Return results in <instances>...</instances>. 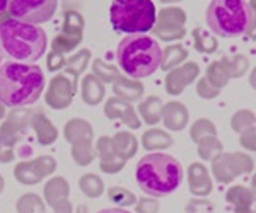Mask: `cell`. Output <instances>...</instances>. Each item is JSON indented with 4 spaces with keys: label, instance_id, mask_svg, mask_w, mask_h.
<instances>
[{
    "label": "cell",
    "instance_id": "19",
    "mask_svg": "<svg viewBox=\"0 0 256 213\" xmlns=\"http://www.w3.org/2000/svg\"><path fill=\"white\" fill-rule=\"evenodd\" d=\"M31 125H32V128H34V133H36V138H38L40 145L48 147L56 142V138H58V130L55 128V125H53L43 113L32 114Z\"/></svg>",
    "mask_w": 256,
    "mask_h": 213
},
{
    "label": "cell",
    "instance_id": "48",
    "mask_svg": "<svg viewBox=\"0 0 256 213\" xmlns=\"http://www.w3.org/2000/svg\"><path fill=\"white\" fill-rule=\"evenodd\" d=\"M9 10V0H0V17H6Z\"/></svg>",
    "mask_w": 256,
    "mask_h": 213
},
{
    "label": "cell",
    "instance_id": "33",
    "mask_svg": "<svg viewBox=\"0 0 256 213\" xmlns=\"http://www.w3.org/2000/svg\"><path fill=\"white\" fill-rule=\"evenodd\" d=\"M72 157L77 166H89L96 157V150L92 149V140L77 142L72 145Z\"/></svg>",
    "mask_w": 256,
    "mask_h": 213
},
{
    "label": "cell",
    "instance_id": "21",
    "mask_svg": "<svg viewBox=\"0 0 256 213\" xmlns=\"http://www.w3.org/2000/svg\"><path fill=\"white\" fill-rule=\"evenodd\" d=\"M82 101L89 106H96L104 99V84L98 79L94 73H89L82 79Z\"/></svg>",
    "mask_w": 256,
    "mask_h": 213
},
{
    "label": "cell",
    "instance_id": "58",
    "mask_svg": "<svg viewBox=\"0 0 256 213\" xmlns=\"http://www.w3.org/2000/svg\"><path fill=\"white\" fill-rule=\"evenodd\" d=\"M2 58L4 56H2V53H0V67H2Z\"/></svg>",
    "mask_w": 256,
    "mask_h": 213
},
{
    "label": "cell",
    "instance_id": "24",
    "mask_svg": "<svg viewBox=\"0 0 256 213\" xmlns=\"http://www.w3.org/2000/svg\"><path fill=\"white\" fill-rule=\"evenodd\" d=\"M32 114L34 113L30 111V109H22V108L12 109V111L9 113V116H7V120L4 121V125L0 126V128L9 130V132H12V133L20 135L24 130L28 128V126L31 125Z\"/></svg>",
    "mask_w": 256,
    "mask_h": 213
},
{
    "label": "cell",
    "instance_id": "9",
    "mask_svg": "<svg viewBox=\"0 0 256 213\" xmlns=\"http://www.w3.org/2000/svg\"><path fill=\"white\" fill-rule=\"evenodd\" d=\"M254 167L253 159L246 154H217L212 157V173L218 183L227 184L238 176L251 173Z\"/></svg>",
    "mask_w": 256,
    "mask_h": 213
},
{
    "label": "cell",
    "instance_id": "42",
    "mask_svg": "<svg viewBox=\"0 0 256 213\" xmlns=\"http://www.w3.org/2000/svg\"><path fill=\"white\" fill-rule=\"evenodd\" d=\"M196 92H198V96L204 97V99H214V97L218 96L220 89H217L216 85L210 84L207 77H202L196 84Z\"/></svg>",
    "mask_w": 256,
    "mask_h": 213
},
{
    "label": "cell",
    "instance_id": "54",
    "mask_svg": "<svg viewBox=\"0 0 256 213\" xmlns=\"http://www.w3.org/2000/svg\"><path fill=\"white\" fill-rule=\"evenodd\" d=\"M250 7L253 10V14H256V0H250Z\"/></svg>",
    "mask_w": 256,
    "mask_h": 213
},
{
    "label": "cell",
    "instance_id": "27",
    "mask_svg": "<svg viewBox=\"0 0 256 213\" xmlns=\"http://www.w3.org/2000/svg\"><path fill=\"white\" fill-rule=\"evenodd\" d=\"M162 101L158 96H148L146 101L138 104V113L144 118L147 125H158L160 121V113H162Z\"/></svg>",
    "mask_w": 256,
    "mask_h": 213
},
{
    "label": "cell",
    "instance_id": "36",
    "mask_svg": "<svg viewBox=\"0 0 256 213\" xmlns=\"http://www.w3.org/2000/svg\"><path fill=\"white\" fill-rule=\"evenodd\" d=\"M92 73L98 77L99 80L102 82V84H108V82H114L120 75H122V73L118 72L116 67L104 63V61H102L101 58L94 60V63H92Z\"/></svg>",
    "mask_w": 256,
    "mask_h": 213
},
{
    "label": "cell",
    "instance_id": "32",
    "mask_svg": "<svg viewBox=\"0 0 256 213\" xmlns=\"http://www.w3.org/2000/svg\"><path fill=\"white\" fill-rule=\"evenodd\" d=\"M79 188L88 198H99L104 193V183L96 174H84L79 179Z\"/></svg>",
    "mask_w": 256,
    "mask_h": 213
},
{
    "label": "cell",
    "instance_id": "46",
    "mask_svg": "<svg viewBox=\"0 0 256 213\" xmlns=\"http://www.w3.org/2000/svg\"><path fill=\"white\" fill-rule=\"evenodd\" d=\"M65 61L67 60L64 58V55H60V53H56V51H50L48 60H46V67L50 72H56L65 67Z\"/></svg>",
    "mask_w": 256,
    "mask_h": 213
},
{
    "label": "cell",
    "instance_id": "2",
    "mask_svg": "<svg viewBox=\"0 0 256 213\" xmlns=\"http://www.w3.org/2000/svg\"><path fill=\"white\" fill-rule=\"evenodd\" d=\"M46 34L40 26L7 17L0 24V53L14 63L32 65L46 50Z\"/></svg>",
    "mask_w": 256,
    "mask_h": 213
},
{
    "label": "cell",
    "instance_id": "39",
    "mask_svg": "<svg viewBox=\"0 0 256 213\" xmlns=\"http://www.w3.org/2000/svg\"><path fill=\"white\" fill-rule=\"evenodd\" d=\"M222 143L217 140L216 137H205L198 142V155L205 161H212V157H216L217 154H222Z\"/></svg>",
    "mask_w": 256,
    "mask_h": 213
},
{
    "label": "cell",
    "instance_id": "31",
    "mask_svg": "<svg viewBox=\"0 0 256 213\" xmlns=\"http://www.w3.org/2000/svg\"><path fill=\"white\" fill-rule=\"evenodd\" d=\"M220 65L229 79H239V77H242L246 73L248 67H250V61L242 55H234L232 58L230 56H224L220 60Z\"/></svg>",
    "mask_w": 256,
    "mask_h": 213
},
{
    "label": "cell",
    "instance_id": "23",
    "mask_svg": "<svg viewBox=\"0 0 256 213\" xmlns=\"http://www.w3.org/2000/svg\"><path fill=\"white\" fill-rule=\"evenodd\" d=\"M43 195H44L46 203L50 207H53V205H56L58 202H62V200L68 198V195H70L68 181L60 178V176H55V178H52L43 186Z\"/></svg>",
    "mask_w": 256,
    "mask_h": 213
},
{
    "label": "cell",
    "instance_id": "35",
    "mask_svg": "<svg viewBox=\"0 0 256 213\" xmlns=\"http://www.w3.org/2000/svg\"><path fill=\"white\" fill-rule=\"evenodd\" d=\"M18 213H44V202L36 193L22 195L16 203Z\"/></svg>",
    "mask_w": 256,
    "mask_h": 213
},
{
    "label": "cell",
    "instance_id": "51",
    "mask_svg": "<svg viewBox=\"0 0 256 213\" xmlns=\"http://www.w3.org/2000/svg\"><path fill=\"white\" fill-rule=\"evenodd\" d=\"M250 84H251V87L256 89V68H253V72H251V75H250Z\"/></svg>",
    "mask_w": 256,
    "mask_h": 213
},
{
    "label": "cell",
    "instance_id": "38",
    "mask_svg": "<svg viewBox=\"0 0 256 213\" xmlns=\"http://www.w3.org/2000/svg\"><path fill=\"white\" fill-rule=\"evenodd\" d=\"M108 198L110 202H113L118 207H132V205H137V196L132 191L125 190V188L120 186H111L108 190Z\"/></svg>",
    "mask_w": 256,
    "mask_h": 213
},
{
    "label": "cell",
    "instance_id": "26",
    "mask_svg": "<svg viewBox=\"0 0 256 213\" xmlns=\"http://www.w3.org/2000/svg\"><path fill=\"white\" fill-rule=\"evenodd\" d=\"M172 145V137L164 130L152 128L142 135V147L146 150H162Z\"/></svg>",
    "mask_w": 256,
    "mask_h": 213
},
{
    "label": "cell",
    "instance_id": "44",
    "mask_svg": "<svg viewBox=\"0 0 256 213\" xmlns=\"http://www.w3.org/2000/svg\"><path fill=\"white\" fill-rule=\"evenodd\" d=\"M159 202L150 198H140L137 202V213H158Z\"/></svg>",
    "mask_w": 256,
    "mask_h": 213
},
{
    "label": "cell",
    "instance_id": "40",
    "mask_svg": "<svg viewBox=\"0 0 256 213\" xmlns=\"http://www.w3.org/2000/svg\"><path fill=\"white\" fill-rule=\"evenodd\" d=\"M254 123H256L254 114L251 111H248V109H241V111H238L232 116V120H230V126H232L234 132L242 133V132H246V130L253 128Z\"/></svg>",
    "mask_w": 256,
    "mask_h": 213
},
{
    "label": "cell",
    "instance_id": "56",
    "mask_svg": "<svg viewBox=\"0 0 256 213\" xmlns=\"http://www.w3.org/2000/svg\"><path fill=\"white\" fill-rule=\"evenodd\" d=\"M251 186H253V190L256 191V174L253 176V179H251Z\"/></svg>",
    "mask_w": 256,
    "mask_h": 213
},
{
    "label": "cell",
    "instance_id": "20",
    "mask_svg": "<svg viewBox=\"0 0 256 213\" xmlns=\"http://www.w3.org/2000/svg\"><path fill=\"white\" fill-rule=\"evenodd\" d=\"M113 92L116 94V97H120V99L126 102H135L144 96V85L138 80L120 75L113 82Z\"/></svg>",
    "mask_w": 256,
    "mask_h": 213
},
{
    "label": "cell",
    "instance_id": "16",
    "mask_svg": "<svg viewBox=\"0 0 256 213\" xmlns=\"http://www.w3.org/2000/svg\"><path fill=\"white\" fill-rule=\"evenodd\" d=\"M227 203L234 207L236 213H256V191L244 186H232L226 193Z\"/></svg>",
    "mask_w": 256,
    "mask_h": 213
},
{
    "label": "cell",
    "instance_id": "22",
    "mask_svg": "<svg viewBox=\"0 0 256 213\" xmlns=\"http://www.w3.org/2000/svg\"><path fill=\"white\" fill-rule=\"evenodd\" d=\"M92 126L89 121L80 120V118H74L70 120L64 128V137L68 143H77L84 140H92Z\"/></svg>",
    "mask_w": 256,
    "mask_h": 213
},
{
    "label": "cell",
    "instance_id": "34",
    "mask_svg": "<svg viewBox=\"0 0 256 213\" xmlns=\"http://www.w3.org/2000/svg\"><path fill=\"white\" fill-rule=\"evenodd\" d=\"M193 44H195V50L200 53H214L218 46L216 36H212L202 27L193 29Z\"/></svg>",
    "mask_w": 256,
    "mask_h": 213
},
{
    "label": "cell",
    "instance_id": "3",
    "mask_svg": "<svg viewBox=\"0 0 256 213\" xmlns=\"http://www.w3.org/2000/svg\"><path fill=\"white\" fill-rule=\"evenodd\" d=\"M135 179L140 190L150 196H166L180 188L183 166L172 155L148 154L135 167Z\"/></svg>",
    "mask_w": 256,
    "mask_h": 213
},
{
    "label": "cell",
    "instance_id": "5",
    "mask_svg": "<svg viewBox=\"0 0 256 213\" xmlns=\"http://www.w3.org/2000/svg\"><path fill=\"white\" fill-rule=\"evenodd\" d=\"M207 24L222 38L248 34L253 24V10L246 0H212L207 9Z\"/></svg>",
    "mask_w": 256,
    "mask_h": 213
},
{
    "label": "cell",
    "instance_id": "53",
    "mask_svg": "<svg viewBox=\"0 0 256 213\" xmlns=\"http://www.w3.org/2000/svg\"><path fill=\"white\" fill-rule=\"evenodd\" d=\"M2 118H6V106L0 102V120H2Z\"/></svg>",
    "mask_w": 256,
    "mask_h": 213
},
{
    "label": "cell",
    "instance_id": "25",
    "mask_svg": "<svg viewBox=\"0 0 256 213\" xmlns=\"http://www.w3.org/2000/svg\"><path fill=\"white\" fill-rule=\"evenodd\" d=\"M111 140H113L114 150H116L120 157L125 159V161L132 159L135 154H137L138 142L130 132H118L113 138H111Z\"/></svg>",
    "mask_w": 256,
    "mask_h": 213
},
{
    "label": "cell",
    "instance_id": "13",
    "mask_svg": "<svg viewBox=\"0 0 256 213\" xmlns=\"http://www.w3.org/2000/svg\"><path fill=\"white\" fill-rule=\"evenodd\" d=\"M200 75V67L195 61H190L181 67H176L174 70H171L166 77V91L171 96H178L184 91L186 85L192 84L196 77Z\"/></svg>",
    "mask_w": 256,
    "mask_h": 213
},
{
    "label": "cell",
    "instance_id": "12",
    "mask_svg": "<svg viewBox=\"0 0 256 213\" xmlns=\"http://www.w3.org/2000/svg\"><path fill=\"white\" fill-rule=\"evenodd\" d=\"M77 91V85L70 77L58 73L50 80L48 91L44 94V102L53 109H65L72 104L74 94Z\"/></svg>",
    "mask_w": 256,
    "mask_h": 213
},
{
    "label": "cell",
    "instance_id": "7",
    "mask_svg": "<svg viewBox=\"0 0 256 213\" xmlns=\"http://www.w3.org/2000/svg\"><path fill=\"white\" fill-rule=\"evenodd\" d=\"M58 0H9V14L12 19L28 24H43L55 15Z\"/></svg>",
    "mask_w": 256,
    "mask_h": 213
},
{
    "label": "cell",
    "instance_id": "28",
    "mask_svg": "<svg viewBox=\"0 0 256 213\" xmlns=\"http://www.w3.org/2000/svg\"><path fill=\"white\" fill-rule=\"evenodd\" d=\"M188 58V50L181 44H171V46L164 48L162 51V61H160V68L164 72L174 70L180 63H183Z\"/></svg>",
    "mask_w": 256,
    "mask_h": 213
},
{
    "label": "cell",
    "instance_id": "47",
    "mask_svg": "<svg viewBox=\"0 0 256 213\" xmlns=\"http://www.w3.org/2000/svg\"><path fill=\"white\" fill-rule=\"evenodd\" d=\"M53 212L55 213H74V208H72V203H70L68 198L62 200V202H58L56 205H53Z\"/></svg>",
    "mask_w": 256,
    "mask_h": 213
},
{
    "label": "cell",
    "instance_id": "57",
    "mask_svg": "<svg viewBox=\"0 0 256 213\" xmlns=\"http://www.w3.org/2000/svg\"><path fill=\"white\" fill-rule=\"evenodd\" d=\"M162 3H174V2H180V0H160Z\"/></svg>",
    "mask_w": 256,
    "mask_h": 213
},
{
    "label": "cell",
    "instance_id": "4",
    "mask_svg": "<svg viewBox=\"0 0 256 213\" xmlns=\"http://www.w3.org/2000/svg\"><path fill=\"white\" fill-rule=\"evenodd\" d=\"M116 60L128 77L138 80L152 75L160 67L162 50L150 36L132 34L118 43Z\"/></svg>",
    "mask_w": 256,
    "mask_h": 213
},
{
    "label": "cell",
    "instance_id": "29",
    "mask_svg": "<svg viewBox=\"0 0 256 213\" xmlns=\"http://www.w3.org/2000/svg\"><path fill=\"white\" fill-rule=\"evenodd\" d=\"M89 60H90V51L80 50V51H77V55L70 56V58H67V61H65L64 70L72 75V80L76 85H77V79H79L82 75V72L88 68Z\"/></svg>",
    "mask_w": 256,
    "mask_h": 213
},
{
    "label": "cell",
    "instance_id": "14",
    "mask_svg": "<svg viewBox=\"0 0 256 213\" xmlns=\"http://www.w3.org/2000/svg\"><path fill=\"white\" fill-rule=\"evenodd\" d=\"M96 154L99 157V167L106 174H116L125 167L126 161L118 155L110 137H101L96 143Z\"/></svg>",
    "mask_w": 256,
    "mask_h": 213
},
{
    "label": "cell",
    "instance_id": "43",
    "mask_svg": "<svg viewBox=\"0 0 256 213\" xmlns=\"http://www.w3.org/2000/svg\"><path fill=\"white\" fill-rule=\"evenodd\" d=\"M214 212V205L208 202V200H192L186 208H184V213H212Z\"/></svg>",
    "mask_w": 256,
    "mask_h": 213
},
{
    "label": "cell",
    "instance_id": "11",
    "mask_svg": "<svg viewBox=\"0 0 256 213\" xmlns=\"http://www.w3.org/2000/svg\"><path fill=\"white\" fill-rule=\"evenodd\" d=\"M55 171H56L55 159L52 155H41V157L32 159V161L19 162L14 169V176L20 184L32 186V184H38L40 181H43L46 176L53 174Z\"/></svg>",
    "mask_w": 256,
    "mask_h": 213
},
{
    "label": "cell",
    "instance_id": "41",
    "mask_svg": "<svg viewBox=\"0 0 256 213\" xmlns=\"http://www.w3.org/2000/svg\"><path fill=\"white\" fill-rule=\"evenodd\" d=\"M207 79L210 84L216 85L217 89H222L224 85H227V82H229V77H227V73L224 72V68H222L220 61H212V63L208 65Z\"/></svg>",
    "mask_w": 256,
    "mask_h": 213
},
{
    "label": "cell",
    "instance_id": "52",
    "mask_svg": "<svg viewBox=\"0 0 256 213\" xmlns=\"http://www.w3.org/2000/svg\"><path fill=\"white\" fill-rule=\"evenodd\" d=\"M76 213H88V207H86V205H79Z\"/></svg>",
    "mask_w": 256,
    "mask_h": 213
},
{
    "label": "cell",
    "instance_id": "37",
    "mask_svg": "<svg viewBox=\"0 0 256 213\" xmlns=\"http://www.w3.org/2000/svg\"><path fill=\"white\" fill-rule=\"evenodd\" d=\"M216 135H217V130H216V126H214V123L205 120V118L193 123L192 130H190V138L195 143H198L205 137H216Z\"/></svg>",
    "mask_w": 256,
    "mask_h": 213
},
{
    "label": "cell",
    "instance_id": "49",
    "mask_svg": "<svg viewBox=\"0 0 256 213\" xmlns=\"http://www.w3.org/2000/svg\"><path fill=\"white\" fill-rule=\"evenodd\" d=\"M98 213H130V212L123 210V208H104V210H101Z\"/></svg>",
    "mask_w": 256,
    "mask_h": 213
},
{
    "label": "cell",
    "instance_id": "6",
    "mask_svg": "<svg viewBox=\"0 0 256 213\" xmlns=\"http://www.w3.org/2000/svg\"><path fill=\"white\" fill-rule=\"evenodd\" d=\"M110 20L118 32L144 34L156 26V5L152 0H113Z\"/></svg>",
    "mask_w": 256,
    "mask_h": 213
},
{
    "label": "cell",
    "instance_id": "45",
    "mask_svg": "<svg viewBox=\"0 0 256 213\" xmlns=\"http://www.w3.org/2000/svg\"><path fill=\"white\" fill-rule=\"evenodd\" d=\"M239 142H241V145L244 147V149L256 152V128H254V126H253V128H250V130H246V132H242Z\"/></svg>",
    "mask_w": 256,
    "mask_h": 213
},
{
    "label": "cell",
    "instance_id": "18",
    "mask_svg": "<svg viewBox=\"0 0 256 213\" xmlns=\"http://www.w3.org/2000/svg\"><path fill=\"white\" fill-rule=\"evenodd\" d=\"M188 109L181 102H168L162 106V113H160V120L164 121V126L171 132H181L184 126L188 125Z\"/></svg>",
    "mask_w": 256,
    "mask_h": 213
},
{
    "label": "cell",
    "instance_id": "17",
    "mask_svg": "<svg viewBox=\"0 0 256 213\" xmlns=\"http://www.w3.org/2000/svg\"><path fill=\"white\" fill-rule=\"evenodd\" d=\"M188 186L195 196H208L212 193V179L202 162H193L188 167Z\"/></svg>",
    "mask_w": 256,
    "mask_h": 213
},
{
    "label": "cell",
    "instance_id": "10",
    "mask_svg": "<svg viewBox=\"0 0 256 213\" xmlns=\"http://www.w3.org/2000/svg\"><path fill=\"white\" fill-rule=\"evenodd\" d=\"M184 22H186V14L180 7H168L159 12V19L156 20V26L152 27L154 36L164 39V41H172V39H181L186 34L184 29Z\"/></svg>",
    "mask_w": 256,
    "mask_h": 213
},
{
    "label": "cell",
    "instance_id": "55",
    "mask_svg": "<svg viewBox=\"0 0 256 213\" xmlns=\"http://www.w3.org/2000/svg\"><path fill=\"white\" fill-rule=\"evenodd\" d=\"M4 188H6V181H4L2 174H0V193H2V191H4Z\"/></svg>",
    "mask_w": 256,
    "mask_h": 213
},
{
    "label": "cell",
    "instance_id": "8",
    "mask_svg": "<svg viewBox=\"0 0 256 213\" xmlns=\"http://www.w3.org/2000/svg\"><path fill=\"white\" fill-rule=\"evenodd\" d=\"M84 34V17L77 9H67L64 14L62 32L52 41V51L60 55L74 51L82 41Z\"/></svg>",
    "mask_w": 256,
    "mask_h": 213
},
{
    "label": "cell",
    "instance_id": "1",
    "mask_svg": "<svg viewBox=\"0 0 256 213\" xmlns=\"http://www.w3.org/2000/svg\"><path fill=\"white\" fill-rule=\"evenodd\" d=\"M44 75L38 65L7 61L0 67V102L7 108H26L40 99Z\"/></svg>",
    "mask_w": 256,
    "mask_h": 213
},
{
    "label": "cell",
    "instance_id": "50",
    "mask_svg": "<svg viewBox=\"0 0 256 213\" xmlns=\"http://www.w3.org/2000/svg\"><path fill=\"white\" fill-rule=\"evenodd\" d=\"M248 36H250V38L253 39V41H256V19L253 20V24H251L250 31H248Z\"/></svg>",
    "mask_w": 256,
    "mask_h": 213
},
{
    "label": "cell",
    "instance_id": "15",
    "mask_svg": "<svg viewBox=\"0 0 256 213\" xmlns=\"http://www.w3.org/2000/svg\"><path fill=\"white\" fill-rule=\"evenodd\" d=\"M104 114L110 120H120L123 121L128 128L137 130L140 128V120L137 116V111L130 102L120 99V97H110L104 104Z\"/></svg>",
    "mask_w": 256,
    "mask_h": 213
},
{
    "label": "cell",
    "instance_id": "30",
    "mask_svg": "<svg viewBox=\"0 0 256 213\" xmlns=\"http://www.w3.org/2000/svg\"><path fill=\"white\" fill-rule=\"evenodd\" d=\"M19 142V135L9 130L0 128V164H9L16 157V145Z\"/></svg>",
    "mask_w": 256,
    "mask_h": 213
}]
</instances>
